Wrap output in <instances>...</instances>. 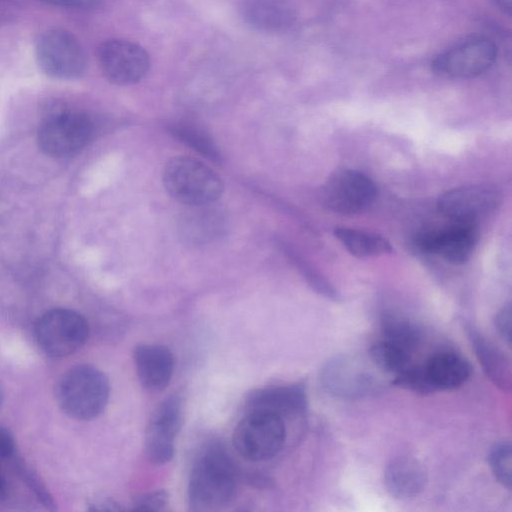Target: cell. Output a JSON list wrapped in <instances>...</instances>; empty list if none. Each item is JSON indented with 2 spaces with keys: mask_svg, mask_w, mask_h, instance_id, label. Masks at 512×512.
Listing matches in <instances>:
<instances>
[{
  "mask_svg": "<svg viewBox=\"0 0 512 512\" xmlns=\"http://www.w3.org/2000/svg\"><path fill=\"white\" fill-rule=\"evenodd\" d=\"M136 372L141 385L149 391L165 389L172 377L174 358L171 351L159 344H142L134 350Z\"/></svg>",
  "mask_w": 512,
  "mask_h": 512,
  "instance_id": "obj_16",
  "label": "cell"
},
{
  "mask_svg": "<svg viewBox=\"0 0 512 512\" xmlns=\"http://www.w3.org/2000/svg\"><path fill=\"white\" fill-rule=\"evenodd\" d=\"M489 466L497 480L503 487L511 488V444L502 441L496 444L489 453Z\"/></svg>",
  "mask_w": 512,
  "mask_h": 512,
  "instance_id": "obj_27",
  "label": "cell"
},
{
  "mask_svg": "<svg viewBox=\"0 0 512 512\" xmlns=\"http://www.w3.org/2000/svg\"><path fill=\"white\" fill-rule=\"evenodd\" d=\"M494 326L499 336L510 345L511 342V305H504L495 315Z\"/></svg>",
  "mask_w": 512,
  "mask_h": 512,
  "instance_id": "obj_29",
  "label": "cell"
},
{
  "mask_svg": "<svg viewBox=\"0 0 512 512\" xmlns=\"http://www.w3.org/2000/svg\"><path fill=\"white\" fill-rule=\"evenodd\" d=\"M183 421L180 397L170 396L155 409L145 436V451L154 464H165L174 455V442Z\"/></svg>",
  "mask_w": 512,
  "mask_h": 512,
  "instance_id": "obj_14",
  "label": "cell"
},
{
  "mask_svg": "<svg viewBox=\"0 0 512 512\" xmlns=\"http://www.w3.org/2000/svg\"><path fill=\"white\" fill-rule=\"evenodd\" d=\"M235 489L236 473L229 454L220 444L206 446L197 456L189 477L191 508L218 510L232 500Z\"/></svg>",
  "mask_w": 512,
  "mask_h": 512,
  "instance_id": "obj_1",
  "label": "cell"
},
{
  "mask_svg": "<svg viewBox=\"0 0 512 512\" xmlns=\"http://www.w3.org/2000/svg\"><path fill=\"white\" fill-rule=\"evenodd\" d=\"M242 15L252 27L266 32L285 30L295 19L294 10L286 0H245Z\"/></svg>",
  "mask_w": 512,
  "mask_h": 512,
  "instance_id": "obj_20",
  "label": "cell"
},
{
  "mask_svg": "<svg viewBox=\"0 0 512 512\" xmlns=\"http://www.w3.org/2000/svg\"><path fill=\"white\" fill-rule=\"evenodd\" d=\"M323 389L331 396L356 400L376 394L382 382L362 360L349 355L335 356L325 363L320 373Z\"/></svg>",
  "mask_w": 512,
  "mask_h": 512,
  "instance_id": "obj_6",
  "label": "cell"
},
{
  "mask_svg": "<svg viewBox=\"0 0 512 512\" xmlns=\"http://www.w3.org/2000/svg\"><path fill=\"white\" fill-rule=\"evenodd\" d=\"M283 418L265 412H247L233 432V445L245 459L260 462L274 457L283 447Z\"/></svg>",
  "mask_w": 512,
  "mask_h": 512,
  "instance_id": "obj_4",
  "label": "cell"
},
{
  "mask_svg": "<svg viewBox=\"0 0 512 512\" xmlns=\"http://www.w3.org/2000/svg\"><path fill=\"white\" fill-rule=\"evenodd\" d=\"M35 54L40 69L56 79H74L86 68V55L78 39L69 31L52 28L36 41Z\"/></svg>",
  "mask_w": 512,
  "mask_h": 512,
  "instance_id": "obj_7",
  "label": "cell"
},
{
  "mask_svg": "<svg viewBox=\"0 0 512 512\" xmlns=\"http://www.w3.org/2000/svg\"><path fill=\"white\" fill-rule=\"evenodd\" d=\"M393 383L398 387L420 395H427L435 391L428 379L424 365H412L410 363L395 374Z\"/></svg>",
  "mask_w": 512,
  "mask_h": 512,
  "instance_id": "obj_26",
  "label": "cell"
},
{
  "mask_svg": "<svg viewBox=\"0 0 512 512\" xmlns=\"http://www.w3.org/2000/svg\"><path fill=\"white\" fill-rule=\"evenodd\" d=\"M2 401H3V391H2V388L0 385V407H1Z\"/></svg>",
  "mask_w": 512,
  "mask_h": 512,
  "instance_id": "obj_35",
  "label": "cell"
},
{
  "mask_svg": "<svg viewBox=\"0 0 512 512\" xmlns=\"http://www.w3.org/2000/svg\"><path fill=\"white\" fill-rule=\"evenodd\" d=\"M213 204L190 206L178 220V233L189 246L209 244L223 235L226 219Z\"/></svg>",
  "mask_w": 512,
  "mask_h": 512,
  "instance_id": "obj_15",
  "label": "cell"
},
{
  "mask_svg": "<svg viewBox=\"0 0 512 512\" xmlns=\"http://www.w3.org/2000/svg\"><path fill=\"white\" fill-rule=\"evenodd\" d=\"M502 194L491 184H475L446 191L437 200L441 214L451 220L477 222L494 212Z\"/></svg>",
  "mask_w": 512,
  "mask_h": 512,
  "instance_id": "obj_12",
  "label": "cell"
},
{
  "mask_svg": "<svg viewBox=\"0 0 512 512\" xmlns=\"http://www.w3.org/2000/svg\"><path fill=\"white\" fill-rule=\"evenodd\" d=\"M42 3L64 7V8H74V9H84L90 8L97 4L99 0H38Z\"/></svg>",
  "mask_w": 512,
  "mask_h": 512,
  "instance_id": "obj_30",
  "label": "cell"
},
{
  "mask_svg": "<svg viewBox=\"0 0 512 512\" xmlns=\"http://www.w3.org/2000/svg\"><path fill=\"white\" fill-rule=\"evenodd\" d=\"M476 222L452 220L443 229L426 231L418 235L416 245L427 253H434L452 264L465 263L478 242Z\"/></svg>",
  "mask_w": 512,
  "mask_h": 512,
  "instance_id": "obj_13",
  "label": "cell"
},
{
  "mask_svg": "<svg viewBox=\"0 0 512 512\" xmlns=\"http://www.w3.org/2000/svg\"><path fill=\"white\" fill-rule=\"evenodd\" d=\"M7 482L2 473L0 472V500L6 495Z\"/></svg>",
  "mask_w": 512,
  "mask_h": 512,
  "instance_id": "obj_34",
  "label": "cell"
},
{
  "mask_svg": "<svg viewBox=\"0 0 512 512\" xmlns=\"http://www.w3.org/2000/svg\"><path fill=\"white\" fill-rule=\"evenodd\" d=\"M97 58L103 75L117 85L138 82L150 66L148 53L138 44L124 39L103 42L98 48Z\"/></svg>",
  "mask_w": 512,
  "mask_h": 512,
  "instance_id": "obj_11",
  "label": "cell"
},
{
  "mask_svg": "<svg viewBox=\"0 0 512 512\" xmlns=\"http://www.w3.org/2000/svg\"><path fill=\"white\" fill-rule=\"evenodd\" d=\"M376 197L374 182L365 174L352 169L334 172L321 191L323 205L341 214L362 212L373 204Z\"/></svg>",
  "mask_w": 512,
  "mask_h": 512,
  "instance_id": "obj_10",
  "label": "cell"
},
{
  "mask_svg": "<svg viewBox=\"0 0 512 512\" xmlns=\"http://www.w3.org/2000/svg\"><path fill=\"white\" fill-rule=\"evenodd\" d=\"M467 337L487 377L501 390L511 389V365L506 355L473 325L466 324Z\"/></svg>",
  "mask_w": 512,
  "mask_h": 512,
  "instance_id": "obj_19",
  "label": "cell"
},
{
  "mask_svg": "<svg viewBox=\"0 0 512 512\" xmlns=\"http://www.w3.org/2000/svg\"><path fill=\"white\" fill-rule=\"evenodd\" d=\"M424 368L435 391L457 389L471 374L469 363L462 356L450 351L434 354L424 364Z\"/></svg>",
  "mask_w": 512,
  "mask_h": 512,
  "instance_id": "obj_21",
  "label": "cell"
},
{
  "mask_svg": "<svg viewBox=\"0 0 512 512\" xmlns=\"http://www.w3.org/2000/svg\"><path fill=\"white\" fill-rule=\"evenodd\" d=\"M369 355L378 369L394 375L410 364L411 357L409 351L385 339L374 343Z\"/></svg>",
  "mask_w": 512,
  "mask_h": 512,
  "instance_id": "obj_25",
  "label": "cell"
},
{
  "mask_svg": "<svg viewBox=\"0 0 512 512\" xmlns=\"http://www.w3.org/2000/svg\"><path fill=\"white\" fill-rule=\"evenodd\" d=\"M91 119L80 112H60L46 118L37 132L39 148L51 157H68L86 146L93 134Z\"/></svg>",
  "mask_w": 512,
  "mask_h": 512,
  "instance_id": "obj_9",
  "label": "cell"
},
{
  "mask_svg": "<svg viewBox=\"0 0 512 512\" xmlns=\"http://www.w3.org/2000/svg\"><path fill=\"white\" fill-rule=\"evenodd\" d=\"M168 504V494L164 490L144 493L132 502V509L140 511H159Z\"/></svg>",
  "mask_w": 512,
  "mask_h": 512,
  "instance_id": "obj_28",
  "label": "cell"
},
{
  "mask_svg": "<svg viewBox=\"0 0 512 512\" xmlns=\"http://www.w3.org/2000/svg\"><path fill=\"white\" fill-rule=\"evenodd\" d=\"M494 5L503 13L510 15L512 10V0H491Z\"/></svg>",
  "mask_w": 512,
  "mask_h": 512,
  "instance_id": "obj_33",
  "label": "cell"
},
{
  "mask_svg": "<svg viewBox=\"0 0 512 512\" xmlns=\"http://www.w3.org/2000/svg\"><path fill=\"white\" fill-rule=\"evenodd\" d=\"M106 375L90 365L69 369L59 379L56 398L60 408L71 418L91 420L102 413L109 399Z\"/></svg>",
  "mask_w": 512,
  "mask_h": 512,
  "instance_id": "obj_2",
  "label": "cell"
},
{
  "mask_svg": "<svg viewBox=\"0 0 512 512\" xmlns=\"http://www.w3.org/2000/svg\"><path fill=\"white\" fill-rule=\"evenodd\" d=\"M307 405L305 388L302 385L268 387L254 391L247 399V412H265L281 418L304 411Z\"/></svg>",
  "mask_w": 512,
  "mask_h": 512,
  "instance_id": "obj_17",
  "label": "cell"
},
{
  "mask_svg": "<svg viewBox=\"0 0 512 512\" xmlns=\"http://www.w3.org/2000/svg\"><path fill=\"white\" fill-rule=\"evenodd\" d=\"M170 133L185 145L214 162H221V153L213 139L201 128L189 123H177Z\"/></svg>",
  "mask_w": 512,
  "mask_h": 512,
  "instance_id": "obj_24",
  "label": "cell"
},
{
  "mask_svg": "<svg viewBox=\"0 0 512 512\" xmlns=\"http://www.w3.org/2000/svg\"><path fill=\"white\" fill-rule=\"evenodd\" d=\"M383 479L391 496L406 500L422 493L427 483V473L416 458L398 456L386 465Z\"/></svg>",
  "mask_w": 512,
  "mask_h": 512,
  "instance_id": "obj_18",
  "label": "cell"
},
{
  "mask_svg": "<svg viewBox=\"0 0 512 512\" xmlns=\"http://www.w3.org/2000/svg\"><path fill=\"white\" fill-rule=\"evenodd\" d=\"M90 509L96 511H115L121 510L122 508L116 502L110 499H102L91 503Z\"/></svg>",
  "mask_w": 512,
  "mask_h": 512,
  "instance_id": "obj_32",
  "label": "cell"
},
{
  "mask_svg": "<svg viewBox=\"0 0 512 512\" xmlns=\"http://www.w3.org/2000/svg\"><path fill=\"white\" fill-rule=\"evenodd\" d=\"M15 442L13 436L5 428L0 427V461L13 455Z\"/></svg>",
  "mask_w": 512,
  "mask_h": 512,
  "instance_id": "obj_31",
  "label": "cell"
},
{
  "mask_svg": "<svg viewBox=\"0 0 512 512\" xmlns=\"http://www.w3.org/2000/svg\"><path fill=\"white\" fill-rule=\"evenodd\" d=\"M383 339L394 343L410 353L417 347L421 339L419 328L408 319L386 313L381 318Z\"/></svg>",
  "mask_w": 512,
  "mask_h": 512,
  "instance_id": "obj_23",
  "label": "cell"
},
{
  "mask_svg": "<svg viewBox=\"0 0 512 512\" xmlns=\"http://www.w3.org/2000/svg\"><path fill=\"white\" fill-rule=\"evenodd\" d=\"M497 57V46L484 36H472L439 53L431 62L438 75L468 79L489 70Z\"/></svg>",
  "mask_w": 512,
  "mask_h": 512,
  "instance_id": "obj_8",
  "label": "cell"
},
{
  "mask_svg": "<svg viewBox=\"0 0 512 512\" xmlns=\"http://www.w3.org/2000/svg\"><path fill=\"white\" fill-rule=\"evenodd\" d=\"M334 235L351 255L358 258L380 256L392 250L388 240L371 232L337 227Z\"/></svg>",
  "mask_w": 512,
  "mask_h": 512,
  "instance_id": "obj_22",
  "label": "cell"
},
{
  "mask_svg": "<svg viewBox=\"0 0 512 512\" xmlns=\"http://www.w3.org/2000/svg\"><path fill=\"white\" fill-rule=\"evenodd\" d=\"M89 335L86 319L65 308L44 313L35 325V338L41 350L51 357H65L81 348Z\"/></svg>",
  "mask_w": 512,
  "mask_h": 512,
  "instance_id": "obj_5",
  "label": "cell"
},
{
  "mask_svg": "<svg viewBox=\"0 0 512 512\" xmlns=\"http://www.w3.org/2000/svg\"><path fill=\"white\" fill-rule=\"evenodd\" d=\"M163 184L176 201L190 207L213 204L222 195L221 178L201 161L177 156L163 169Z\"/></svg>",
  "mask_w": 512,
  "mask_h": 512,
  "instance_id": "obj_3",
  "label": "cell"
}]
</instances>
